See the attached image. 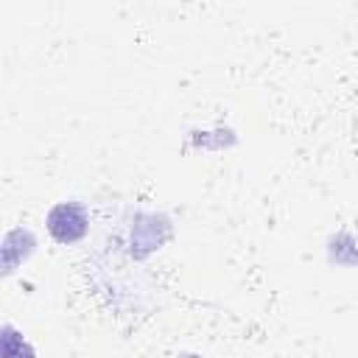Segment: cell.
I'll list each match as a JSON object with an SVG mask.
<instances>
[{"mask_svg": "<svg viewBox=\"0 0 358 358\" xmlns=\"http://www.w3.org/2000/svg\"><path fill=\"white\" fill-rule=\"evenodd\" d=\"M45 224H48V232L53 235V241H59V243H76V241L84 238V232L90 227V218H87V213H84L81 204H76V201H59L56 207H50Z\"/></svg>", "mask_w": 358, "mask_h": 358, "instance_id": "6da1fadb", "label": "cell"}, {"mask_svg": "<svg viewBox=\"0 0 358 358\" xmlns=\"http://www.w3.org/2000/svg\"><path fill=\"white\" fill-rule=\"evenodd\" d=\"M3 358H36L34 347L11 324H3Z\"/></svg>", "mask_w": 358, "mask_h": 358, "instance_id": "7a4b0ae2", "label": "cell"}, {"mask_svg": "<svg viewBox=\"0 0 358 358\" xmlns=\"http://www.w3.org/2000/svg\"><path fill=\"white\" fill-rule=\"evenodd\" d=\"M173 358H201V355H196V352H182V355H173Z\"/></svg>", "mask_w": 358, "mask_h": 358, "instance_id": "3957f363", "label": "cell"}]
</instances>
